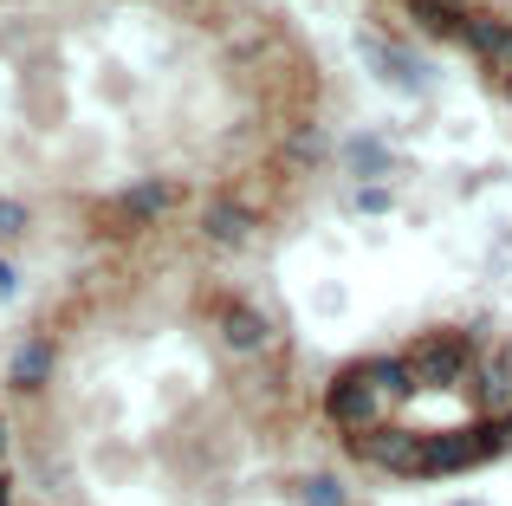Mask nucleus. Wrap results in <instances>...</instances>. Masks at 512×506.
Masks as SVG:
<instances>
[{
    "mask_svg": "<svg viewBox=\"0 0 512 506\" xmlns=\"http://www.w3.org/2000/svg\"><path fill=\"white\" fill-rule=\"evenodd\" d=\"M409 357H363V364H350L338 383H331L325 409L331 422L350 435V442H363V435L389 429V416H396V403L409 396Z\"/></svg>",
    "mask_w": 512,
    "mask_h": 506,
    "instance_id": "obj_1",
    "label": "nucleus"
},
{
    "mask_svg": "<svg viewBox=\"0 0 512 506\" xmlns=\"http://www.w3.org/2000/svg\"><path fill=\"white\" fill-rule=\"evenodd\" d=\"M474 344L467 338H454V331H435V338H422L409 351V377L415 383H435V390H448V383H467L474 377Z\"/></svg>",
    "mask_w": 512,
    "mask_h": 506,
    "instance_id": "obj_2",
    "label": "nucleus"
},
{
    "mask_svg": "<svg viewBox=\"0 0 512 506\" xmlns=\"http://www.w3.org/2000/svg\"><path fill=\"white\" fill-rule=\"evenodd\" d=\"M454 39H461V46L474 52L493 78H500V85H512V26L506 20H493V13H467Z\"/></svg>",
    "mask_w": 512,
    "mask_h": 506,
    "instance_id": "obj_3",
    "label": "nucleus"
},
{
    "mask_svg": "<svg viewBox=\"0 0 512 506\" xmlns=\"http://www.w3.org/2000/svg\"><path fill=\"white\" fill-rule=\"evenodd\" d=\"M363 461H376V468H389V474H422V448H428V435H402V429H376V435H363V442H350Z\"/></svg>",
    "mask_w": 512,
    "mask_h": 506,
    "instance_id": "obj_4",
    "label": "nucleus"
},
{
    "mask_svg": "<svg viewBox=\"0 0 512 506\" xmlns=\"http://www.w3.org/2000/svg\"><path fill=\"white\" fill-rule=\"evenodd\" d=\"M221 344L240 357H260L266 344H273V318L260 312V305H221Z\"/></svg>",
    "mask_w": 512,
    "mask_h": 506,
    "instance_id": "obj_5",
    "label": "nucleus"
},
{
    "mask_svg": "<svg viewBox=\"0 0 512 506\" xmlns=\"http://www.w3.org/2000/svg\"><path fill=\"white\" fill-rule=\"evenodd\" d=\"M201 234H208V247H247L253 215L234 202V195H208V208H201Z\"/></svg>",
    "mask_w": 512,
    "mask_h": 506,
    "instance_id": "obj_6",
    "label": "nucleus"
},
{
    "mask_svg": "<svg viewBox=\"0 0 512 506\" xmlns=\"http://www.w3.org/2000/svg\"><path fill=\"white\" fill-rule=\"evenodd\" d=\"M363 59H370L376 72L389 78V85H402V91L428 85V65H415L409 52H396V46H389V39H376V33H363Z\"/></svg>",
    "mask_w": 512,
    "mask_h": 506,
    "instance_id": "obj_7",
    "label": "nucleus"
},
{
    "mask_svg": "<svg viewBox=\"0 0 512 506\" xmlns=\"http://www.w3.org/2000/svg\"><path fill=\"white\" fill-rule=\"evenodd\" d=\"M169 208H175V189H169V182H137V189L111 208V221H150V215H169Z\"/></svg>",
    "mask_w": 512,
    "mask_h": 506,
    "instance_id": "obj_8",
    "label": "nucleus"
},
{
    "mask_svg": "<svg viewBox=\"0 0 512 506\" xmlns=\"http://www.w3.org/2000/svg\"><path fill=\"white\" fill-rule=\"evenodd\" d=\"M7 377H13V390H39V383L52 377V344H39V338L20 344V357H13Z\"/></svg>",
    "mask_w": 512,
    "mask_h": 506,
    "instance_id": "obj_9",
    "label": "nucleus"
},
{
    "mask_svg": "<svg viewBox=\"0 0 512 506\" xmlns=\"http://www.w3.org/2000/svg\"><path fill=\"white\" fill-rule=\"evenodd\" d=\"M409 20L428 26V33H441V39H454L461 20H467V7H454V0H409Z\"/></svg>",
    "mask_w": 512,
    "mask_h": 506,
    "instance_id": "obj_10",
    "label": "nucleus"
},
{
    "mask_svg": "<svg viewBox=\"0 0 512 506\" xmlns=\"http://www.w3.org/2000/svg\"><path fill=\"white\" fill-rule=\"evenodd\" d=\"M344 163H350V176H383V169H389V150L376 137H350L344 143Z\"/></svg>",
    "mask_w": 512,
    "mask_h": 506,
    "instance_id": "obj_11",
    "label": "nucleus"
},
{
    "mask_svg": "<svg viewBox=\"0 0 512 506\" xmlns=\"http://www.w3.org/2000/svg\"><path fill=\"white\" fill-rule=\"evenodd\" d=\"M506 383H512V351H487L480 357V396H487V403H506Z\"/></svg>",
    "mask_w": 512,
    "mask_h": 506,
    "instance_id": "obj_12",
    "label": "nucleus"
},
{
    "mask_svg": "<svg viewBox=\"0 0 512 506\" xmlns=\"http://www.w3.org/2000/svg\"><path fill=\"white\" fill-rule=\"evenodd\" d=\"M299 500L305 506H344V487L331 474H312V481H299Z\"/></svg>",
    "mask_w": 512,
    "mask_h": 506,
    "instance_id": "obj_13",
    "label": "nucleus"
},
{
    "mask_svg": "<svg viewBox=\"0 0 512 506\" xmlns=\"http://www.w3.org/2000/svg\"><path fill=\"white\" fill-rule=\"evenodd\" d=\"M292 163H325V137H318V130H292Z\"/></svg>",
    "mask_w": 512,
    "mask_h": 506,
    "instance_id": "obj_14",
    "label": "nucleus"
},
{
    "mask_svg": "<svg viewBox=\"0 0 512 506\" xmlns=\"http://www.w3.org/2000/svg\"><path fill=\"white\" fill-rule=\"evenodd\" d=\"M357 208L363 215H389V189H357Z\"/></svg>",
    "mask_w": 512,
    "mask_h": 506,
    "instance_id": "obj_15",
    "label": "nucleus"
},
{
    "mask_svg": "<svg viewBox=\"0 0 512 506\" xmlns=\"http://www.w3.org/2000/svg\"><path fill=\"white\" fill-rule=\"evenodd\" d=\"M26 228V208L20 202H0V234H20Z\"/></svg>",
    "mask_w": 512,
    "mask_h": 506,
    "instance_id": "obj_16",
    "label": "nucleus"
},
{
    "mask_svg": "<svg viewBox=\"0 0 512 506\" xmlns=\"http://www.w3.org/2000/svg\"><path fill=\"white\" fill-rule=\"evenodd\" d=\"M0 474H7V422H0Z\"/></svg>",
    "mask_w": 512,
    "mask_h": 506,
    "instance_id": "obj_17",
    "label": "nucleus"
},
{
    "mask_svg": "<svg viewBox=\"0 0 512 506\" xmlns=\"http://www.w3.org/2000/svg\"><path fill=\"white\" fill-rule=\"evenodd\" d=\"M0 506H7V474H0Z\"/></svg>",
    "mask_w": 512,
    "mask_h": 506,
    "instance_id": "obj_18",
    "label": "nucleus"
}]
</instances>
